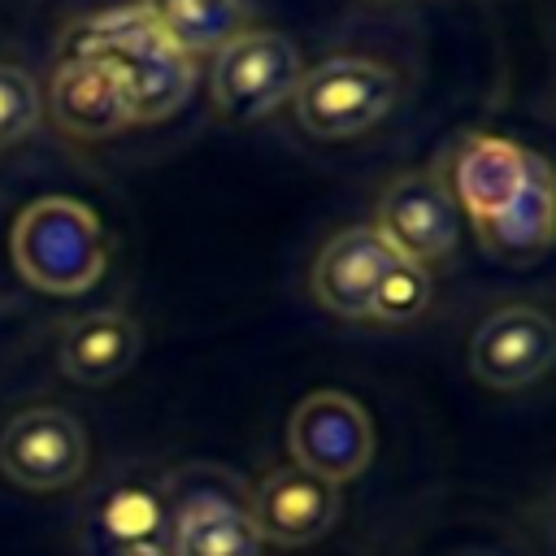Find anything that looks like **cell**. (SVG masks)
<instances>
[{"instance_id": "cell-2", "label": "cell", "mask_w": 556, "mask_h": 556, "mask_svg": "<svg viewBox=\"0 0 556 556\" xmlns=\"http://www.w3.org/2000/svg\"><path fill=\"white\" fill-rule=\"evenodd\" d=\"M9 256L22 282L43 295H83L109 269L100 217L70 195L30 200L9 230Z\"/></svg>"}, {"instance_id": "cell-19", "label": "cell", "mask_w": 556, "mask_h": 556, "mask_svg": "<svg viewBox=\"0 0 556 556\" xmlns=\"http://www.w3.org/2000/svg\"><path fill=\"white\" fill-rule=\"evenodd\" d=\"M426 304H430V278H426V269L400 261V265L387 274V282H382V291H378V300H374L369 321H413Z\"/></svg>"}, {"instance_id": "cell-17", "label": "cell", "mask_w": 556, "mask_h": 556, "mask_svg": "<svg viewBox=\"0 0 556 556\" xmlns=\"http://www.w3.org/2000/svg\"><path fill=\"white\" fill-rule=\"evenodd\" d=\"M482 248L500 261H534L552 248V230H556V195H552V178L534 182L513 208H504L500 217L473 226Z\"/></svg>"}, {"instance_id": "cell-7", "label": "cell", "mask_w": 556, "mask_h": 556, "mask_svg": "<svg viewBox=\"0 0 556 556\" xmlns=\"http://www.w3.org/2000/svg\"><path fill=\"white\" fill-rule=\"evenodd\" d=\"M87 469V430L70 408L35 404L0 430V473L22 491H65Z\"/></svg>"}, {"instance_id": "cell-21", "label": "cell", "mask_w": 556, "mask_h": 556, "mask_svg": "<svg viewBox=\"0 0 556 556\" xmlns=\"http://www.w3.org/2000/svg\"><path fill=\"white\" fill-rule=\"evenodd\" d=\"M369 4H395V0H369Z\"/></svg>"}, {"instance_id": "cell-1", "label": "cell", "mask_w": 556, "mask_h": 556, "mask_svg": "<svg viewBox=\"0 0 556 556\" xmlns=\"http://www.w3.org/2000/svg\"><path fill=\"white\" fill-rule=\"evenodd\" d=\"M61 56L104 61L117 74L122 91H126L130 126L135 122H165V117H174L187 104L191 87H195V61L182 56L143 17L139 4L109 9V13H96V17H83V22L65 26Z\"/></svg>"}, {"instance_id": "cell-11", "label": "cell", "mask_w": 556, "mask_h": 556, "mask_svg": "<svg viewBox=\"0 0 556 556\" xmlns=\"http://www.w3.org/2000/svg\"><path fill=\"white\" fill-rule=\"evenodd\" d=\"M395 265L400 256L374 226H343L321 243L308 269V291L326 313L343 321H369L374 300Z\"/></svg>"}, {"instance_id": "cell-18", "label": "cell", "mask_w": 556, "mask_h": 556, "mask_svg": "<svg viewBox=\"0 0 556 556\" xmlns=\"http://www.w3.org/2000/svg\"><path fill=\"white\" fill-rule=\"evenodd\" d=\"M39 113H43V96L35 78L22 65L0 61V152L22 143L39 126Z\"/></svg>"}, {"instance_id": "cell-13", "label": "cell", "mask_w": 556, "mask_h": 556, "mask_svg": "<svg viewBox=\"0 0 556 556\" xmlns=\"http://www.w3.org/2000/svg\"><path fill=\"white\" fill-rule=\"evenodd\" d=\"M43 109L65 135L87 139V143L109 139L130 126V109H126V91L117 74L91 56H56L48 91H43Z\"/></svg>"}, {"instance_id": "cell-9", "label": "cell", "mask_w": 556, "mask_h": 556, "mask_svg": "<svg viewBox=\"0 0 556 556\" xmlns=\"http://www.w3.org/2000/svg\"><path fill=\"white\" fill-rule=\"evenodd\" d=\"M374 230L387 239V248L408 265H434L447 261L460 243V213L443 187L439 174L404 169L395 174L378 204H374Z\"/></svg>"}, {"instance_id": "cell-10", "label": "cell", "mask_w": 556, "mask_h": 556, "mask_svg": "<svg viewBox=\"0 0 556 556\" xmlns=\"http://www.w3.org/2000/svg\"><path fill=\"white\" fill-rule=\"evenodd\" d=\"M556 356L552 317L534 304H500L491 308L469 339V369L491 391H526L534 387Z\"/></svg>"}, {"instance_id": "cell-16", "label": "cell", "mask_w": 556, "mask_h": 556, "mask_svg": "<svg viewBox=\"0 0 556 556\" xmlns=\"http://www.w3.org/2000/svg\"><path fill=\"white\" fill-rule=\"evenodd\" d=\"M143 17L182 52L213 56L239 26V0H139Z\"/></svg>"}, {"instance_id": "cell-12", "label": "cell", "mask_w": 556, "mask_h": 556, "mask_svg": "<svg viewBox=\"0 0 556 556\" xmlns=\"http://www.w3.org/2000/svg\"><path fill=\"white\" fill-rule=\"evenodd\" d=\"M252 521H256L261 543L308 547L339 521V486L295 465L269 469L252 486Z\"/></svg>"}, {"instance_id": "cell-15", "label": "cell", "mask_w": 556, "mask_h": 556, "mask_svg": "<svg viewBox=\"0 0 556 556\" xmlns=\"http://www.w3.org/2000/svg\"><path fill=\"white\" fill-rule=\"evenodd\" d=\"M165 539V495L161 482L148 478H117L91 500L87 517V547H122Z\"/></svg>"}, {"instance_id": "cell-3", "label": "cell", "mask_w": 556, "mask_h": 556, "mask_svg": "<svg viewBox=\"0 0 556 556\" xmlns=\"http://www.w3.org/2000/svg\"><path fill=\"white\" fill-rule=\"evenodd\" d=\"M169 556H261L252 486L226 465H182L161 478Z\"/></svg>"}, {"instance_id": "cell-8", "label": "cell", "mask_w": 556, "mask_h": 556, "mask_svg": "<svg viewBox=\"0 0 556 556\" xmlns=\"http://www.w3.org/2000/svg\"><path fill=\"white\" fill-rule=\"evenodd\" d=\"M543 178H552V165L539 152L504 139V135L473 130L456 143L452 182H443V187H447L456 213H465L473 226H482V222L500 217L504 208H513Z\"/></svg>"}, {"instance_id": "cell-14", "label": "cell", "mask_w": 556, "mask_h": 556, "mask_svg": "<svg viewBox=\"0 0 556 556\" xmlns=\"http://www.w3.org/2000/svg\"><path fill=\"white\" fill-rule=\"evenodd\" d=\"M143 334L122 308H91L74 317L56 343V365L78 387H109L139 361Z\"/></svg>"}, {"instance_id": "cell-6", "label": "cell", "mask_w": 556, "mask_h": 556, "mask_svg": "<svg viewBox=\"0 0 556 556\" xmlns=\"http://www.w3.org/2000/svg\"><path fill=\"white\" fill-rule=\"evenodd\" d=\"M287 447H291L295 469L339 486L365 473V465L374 460V421L361 408V400L326 387V391L304 395L291 408Z\"/></svg>"}, {"instance_id": "cell-20", "label": "cell", "mask_w": 556, "mask_h": 556, "mask_svg": "<svg viewBox=\"0 0 556 556\" xmlns=\"http://www.w3.org/2000/svg\"><path fill=\"white\" fill-rule=\"evenodd\" d=\"M87 556H169V539L122 543V547H87Z\"/></svg>"}, {"instance_id": "cell-4", "label": "cell", "mask_w": 556, "mask_h": 556, "mask_svg": "<svg viewBox=\"0 0 556 556\" xmlns=\"http://www.w3.org/2000/svg\"><path fill=\"white\" fill-rule=\"evenodd\" d=\"M395 100H400L395 70L374 56H352V52L304 65L291 91L295 122L313 139H326V143H343V139L374 130L395 109Z\"/></svg>"}, {"instance_id": "cell-5", "label": "cell", "mask_w": 556, "mask_h": 556, "mask_svg": "<svg viewBox=\"0 0 556 556\" xmlns=\"http://www.w3.org/2000/svg\"><path fill=\"white\" fill-rule=\"evenodd\" d=\"M300 74H304L300 48L282 30H269V26L235 30L213 52L208 100L230 122H256L291 100Z\"/></svg>"}]
</instances>
